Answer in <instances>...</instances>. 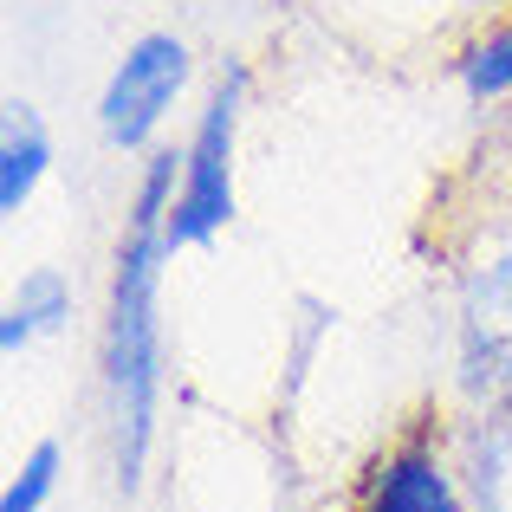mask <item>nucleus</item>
<instances>
[{"label": "nucleus", "mask_w": 512, "mask_h": 512, "mask_svg": "<svg viewBox=\"0 0 512 512\" xmlns=\"http://www.w3.org/2000/svg\"><path fill=\"white\" fill-rule=\"evenodd\" d=\"M175 163L182 156H150L130 201V227L117 240L111 273V312H104V396H111V448H117V487L137 493L143 461L156 441V396H163V318H156V286H163L169 253V201H175Z\"/></svg>", "instance_id": "nucleus-1"}, {"label": "nucleus", "mask_w": 512, "mask_h": 512, "mask_svg": "<svg viewBox=\"0 0 512 512\" xmlns=\"http://www.w3.org/2000/svg\"><path fill=\"white\" fill-rule=\"evenodd\" d=\"M240 98H247V72H221L208 91L195 137L182 150V182L169 201V247H208L227 221H234V143H240Z\"/></svg>", "instance_id": "nucleus-2"}, {"label": "nucleus", "mask_w": 512, "mask_h": 512, "mask_svg": "<svg viewBox=\"0 0 512 512\" xmlns=\"http://www.w3.org/2000/svg\"><path fill=\"white\" fill-rule=\"evenodd\" d=\"M188 85V46L175 33H143L124 46V59L111 65L98 98V130L111 150H143L163 130V117L175 111Z\"/></svg>", "instance_id": "nucleus-3"}, {"label": "nucleus", "mask_w": 512, "mask_h": 512, "mask_svg": "<svg viewBox=\"0 0 512 512\" xmlns=\"http://www.w3.org/2000/svg\"><path fill=\"white\" fill-rule=\"evenodd\" d=\"M357 512H461V493L428 448H396L376 461Z\"/></svg>", "instance_id": "nucleus-4"}, {"label": "nucleus", "mask_w": 512, "mask_h": 512, "mask_svg": "<svg viewBox=\"0 0 512 512\" xmlns=\"http://www.w3.org/2000/svg\"><path fill=\"white\" fill-rule=\"evenodd\" d=\"M46 163H52L46 117H39L33 104H7V130H0V208L20 214L26 201H33Z\"/></svg>", "instance_id": "nucleus-5"}, {"label": "nucleus", "mask_w": 512, "mask_h": 512, "mask_svg": "<svg viewBox=\"0 0 512 512\" xmlns=\"http://www.w3.org/2000/svg\"><path fill=\"white\" fill-rule=\"evenodd\" d=\"M65 318H72V286H65L52 266H33V273L13 286L7 299V325H0V350L7 357H20L33 338H46V331H59Z\"/></svg>", "instance_id": "nucleus-6"}, {"label": "nucleus", "mask_w": 512, "mask_h": 512, "mask_svg": "<svg viewBox=\"0 0 512 512\" xmlns=\"http://www.w3.org/2000/svg\"><path fill=\"white\" fill-rule=\"evenodd\" d=\"M461 85H467V98H480V104L512 98V26L493 33V39H480V46L467 52L461 59Z\"/></svg>", "instance_id": "nucleus-7"}, {"label": "nucleus", "mask_w": 512, "mask_h": 512, "mask_svg": "<svg viewBox=\"0 0 512 512\" xmlns=\"http://www.w3.org/2000/svg\"><path fill=\"white\" fill-rule=\"evenodd\" d=\"M52 487H59V441H39V448L20 461V474L7 480V493H0V512H46Z\"/></svg>", "instance_id": "nucleus-8"}]
</instances>
